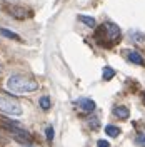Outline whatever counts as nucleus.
<instances>
[{
    "mask_svg": "<svg viewBox=\"0 0 145 147\" xmlns=\"http://www.w3.org/2000/svg\"><path fill=\"white\" fill-rule=\"evenodd\" d=\"M7 87H9V90L15 92V94H30L38 89V84H37V80L28 79V77L12 75L7 80Z\"/></svg>",
    "mask_w": 145,
    "mask_h": 147,
    "instance_id": "f257e3e1",
    "label": "nucleus"
},
{
    "mask_svg": "<svg viewBox=\"0 0 145 147\" xmlns=\"http://www.w3.org/2000/svg\"><path fill=\"white\" fill-rule=\"evenodd\" d=\"M100 37H102V40L109 38L110 44H115V42L120 40V28L115 24H105V25L99 27V30H97V38L99 40H100Z\"/></svg>",
    "mask_w": 145,
    "mask_h": 147,
    "instance_id": "f03ea898",
    "label": "nucleus"
},
{
    "mask_svg": "<svg viewBox=\"0 0 145 147\" xmlns=\"http://www.w3.org/2000/svg\"><path fill=\"white\" fill-rule=\"evenodd\" d=\"M0 112L9 114V115H20L22 114V105L18 102L9 99V97H0Z\"/></svg>",
    "mask_w": 145,
    "mask_h": 147,
    "instance_id": "7ed1b4c3",
    "label": "nucleus"
},
{
    "mask_svg": "<svg viewBox=\"0 0 145 147\" xmlns=\"http://www.w3.org/2000/svg\"><path fill=\"white\" fill-rule=\"evenodd\" d=\"M77 105L83 112H93L95 110V102L92 100V99H80V100L77 102Z\"/></svg>",
    "mask_w": 145,
    "mask_h": 147,
    "instance_id": "20e7f679",
    "label": "nucleus"
},
{
    "mask_svg": "<svg viewBox=\"0 0 145 147\" xmlns=\"http://www.w3.org/2000/svg\"><path fill=\"white\" fill-rule=\"evenodd\" d=\"M127 57H128V60H130L132 64H137V65H142V64H144V59H142V55L138 54V52H135V50H130Z\"/></svg>",
    "mask_w": 145,
    "mask_h": 147,
    "instance_id": "39448f33",
    "label": "nucleus"
},
{
    "mask_svg": "<svg viewBox=\"0 0 145 147\" xmlns=\"http://www.w3.org/2000/svg\"><path fill=\"white\" fill-rule=\"evenodd\" d=\"M113 114H115L117 117H120V119H127L128 117V109L124 107V105H118V107L113 109Z\"/></svg>",
    "mask_w": 145,
    "mask_h": 147,
    "instance_id": "423d86ee",
    "label": "nucleus"
},
{
    "mask_svg": "<svg viewBox=\"0 0 145 147\" xmlns=\"http://www.w3.org/2000/svg\"><path fill=\"white\" fill-rule=\"evenodd\" d=\"M0 34H2L3 37H7V38H12V40H18V38H20L15 32H12V30H9V28H3V27H0Z\"/></svg>",
    "mask_w": 145,
    "mask_h": 147,
    "instance_id": "0eeeda50",
    "label": "nucleus"
},
{
    "mask_svg": "<svg viewBox=\"0 0 145 147\" xmlns=\"http://www.w3.org/2000/svg\"><path fill=\"white\" fill-rule=\"evenodd\" d=\"M105 132H107V136H110V137H118L120 136V129L117 125H107L105 127Z\"/></svg>",
    "mask_w": 145,
    "mask_h": 147,
    "instance_id": "6e6552de",
    "label": "nucleus"
},
{
    "mask_svg": "<svg viewBox=\"0 0 145 147\" xmlns=\"http://www.w3.org/2000/svg\"><path fill=\"white\" fill-rule=\"evenodd\" d=\"M79 20H80V22H83V24H85V25H87V27H95V18L93 17H87V15H79Z\"/></svg>",
    "mask_w": 145,
    "mask_h": 147,
    "instance_id": "1a4fd4ad",
    "label": "nucleus"
},
{
    "mask_svg": "<svg viewBox=\"0 0 145 147\" xmlns=\"http://www.w3.org/2000/svg\"><path fill=\"white\" fill-rule=\"evenodd\" d=\"M9 12L13 15V17H17V18H25L28 15V13H23V9H17V7H10Z\"/></svg>",
    "mask_w": 145,
    "mask_h": 147,
    "instance_id": "9d476101",
    "label": "nucleus"
},
{
    "mask_svg": "<svg viewBox=\"0 0 145 147\" xmlns=\"http://www.w3.org/2000/svg\"><path fill=\"white\" fill-rule=\"evenodd\" d=\"M102 77H103V80H110L112 77H115V70H113V69H110V67H103Z\"/></svg>",
    "mask_w": 145,
    "mask_h": 147,
    "instance_id": "9b49d317",
    "label": "nucleus"
},
{
    "mask_svg": "<svg viewBox=\"0 0 145 147\" xmlns=\"http://www.w3.org/2000/svg\"><path fill=\"white\" fill-rule=\"evenodd\" d=\"M38 102H40V109H42V110H48V109H50V105H52V104H50V99H48L47 95H44Z\"/></svg>",
    "mask_w": 145,
    "mask_h": 147,
    "instance_id": "f8f14e48",
    "label": "nucleus"
},
{
    "mask_svg": "<svg viewBox=\"0 0 145 147\" xmlns=\"http://www.w3.org/2000/svg\"><path fill=\"white\" fill-rule=\"evenodd\" d=\"M130 35H134L132 38H134L135 42H144V40H145L144 34H140V32H135V30H132V32H130Z\"/></svg>",
    "mask_w": 145,
    "mask_h": 147,
    "instance_id": "ddd939ff",
    "label": "nucleus"
},
{
    "mask_svg": "<svg viewBox=\"0 0 145 147\" xmlns=\"http://www.w3.org/2000/svg\"><path fill=\"white\" fill-rule=\"evenodd\" d=\"M135 144L137 146H142V147H145V134H138L135 137Z\"/></svg>",
    "mask_w": 145,
    "mask_h": 147,
    "instance_id": "4468645a",
    "label": "nucleus"
},
{
    "mask_svg": "<svg viewBox=\"0 0 145 147\" xmlns=\"http://www.w3.org/2000/svg\"><path fill=\"white\" fill-rule=\"evenodd\" d=\"M45 134H47V139L52 142V140H54V129H52V127H47L45 129Z\"/></svg>",
    "mask_w": 145,
    "mask_h": 147,
    "instance_id": "2eb2a0df",
    "label": "nucleus"
},
{
    "mask_svg": "<svg viewBox=\"0 0 145 147\" xmlns=\"http://www.w3.org/2000/svg\"><path fill=\"white\" fill-rule=\"evenodd\" d=\"M97 147H110V144L107 140H99V142H97Z\"/></svg>",
    "mask_w": 145,
    "mask_h": 147,
    "instance_id": "dca6fc26",
    "label": "nucleus"
},
{
    "mask_svg": "<svg viewBox=\"0 0 145 147\" xmlns=\"http://www.w3.org/2000/svg\"><path fill=\"white\" fill-rule=\"evenodd\" d=\"M90 127H93V129L97 127V117H93V119L90 120Z\"/></svg>",
    "mask_w": 145,
    "mask_h": 147,
    "instance_id": "f3484780",
    "label": "nucleus"
}]
</instances>
